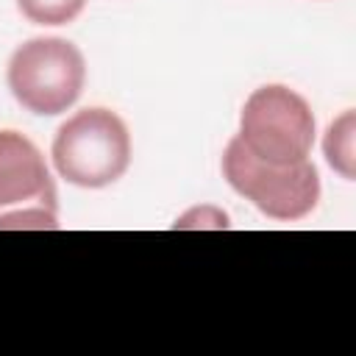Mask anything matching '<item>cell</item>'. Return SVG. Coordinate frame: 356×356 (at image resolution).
Wrapping results in <instances>:
<instances>
[{
  "label": "cell",
  "mask_w": 356,
  "mask_h": 356,
  "mask_svg": "<svg viewBox=\"0 0 356 356\" xmlns=\"http://www.w3.org/2000/svg\"><path fill=\"white\" fill-rule=\"evenodd\" d=\"M86 0H17V8L36 25H67L83 11Z\"/></svg>",
  "instance_id": "7"
},
{
  "label": "cell",
  "mask_w": 356,
  "mask_h": 356,
  "mask_svg": "<svg viewBox=\"0 0 356 356\" xmlns=\"http://www.w3.org/2000/svg\"><path fill=\"white\" fill-rule=\"evenodd\" d=\"M58 228V195L39 147L19 131H0V231Z\"/></svg>",
  "instance_id": "5"
},
{
  "label": "cell",
  "mask_w": 356,
  "mask_h": 356,
  "mask_svg": "<svg viewBox=\"0 0 356 356\" xmlns=\"http://www.w3.org/2000/svg\"><path fill=\"white\" fill-rule=\"evenodd\" d=\"M222 175L234 192L273 220H300L314 211L320 200V175L309 159L273 164L253 156L239 136H234L222 153Z\"/></svg>",
  "instance_id": "2"
},
{
  "label": "cell",
  "mask_w": 356,
  "mask_h": 356,
  "mask_svg": "<svg viewBox=\"0 0 356 356\" xmlns=\"http://www.w3.org/2000/svg\"><path fill=\"white\" fill-rule=\"evenodd\" d=\"M236 136L253 156L264 161H306L314 145V114L309 103L289 86H259L242 106Z\"/></svg>",
  "instance_id": "4"
},
{
  "label": "cell",
  "mask_w": 356,
  "mask_h": 356,
  "mask_svg": "<svg viewBox=\"0 0 356 356\" xmlns=\"http://www.w3.org/2000/svg\"><path fill=\"white\" fill-rule=\"evenodd\" d=\"M325 159L328 164L342 172V178H353V111H345L337 122H331L325 134Z\"/></svg>",
  "instance_id": "6"
},
{
  "label": "cell",
  "mask_w": 356,
  "mask_h": 356,
  "mask_svg": "<svg viewBox=\"0 0 356 356\" xmlns=\"http://www.w3.org/2000/svg\"><path fill=\"white\" fill-rule=\"evenodd\" d=\"M83 53L58 36H39L19 44L8 61V89L33 114H61L83 92Z\"/></svg>",
  "instance_id": "3"
},
{
  "label": "cell",
  "mask_w": 356,
  "mask_h": 356,
  "mask_svg": "<svg viewBox=\"0 0 356 356\" xmlns=\"http://www.w3.org/2000/svg\"><path fill=\"white\" fill-rule=\"evenodd\" d=\"M50 156L64 181L100 189L125 175L131 164V136L114 111L83 108L61 122Z\"/></svg>",
  "instance_id": "1"
}]
</instances>
